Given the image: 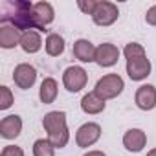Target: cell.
I'll use <instances>...</instances> for the list:
<instances>
[{
  "mask_svg": "<svg viewBox=\"0 0 156 156\" xmlns=\"http://www.w3.org/2000/svg\"><path fill=\"white\" fill-rule=\"evenodd\" d=\"M88 83V73L83 66H68L62 72V85L68 92H81Z\"/></svg>",
  "mask_w": 156,
  "mask_h": 156,
  "instance_id": "4",
  "label": "cell"
},
{
  "mask_svg": "<svg viewBox=\"0 0 156 156\" xmlns=\"http://www.w3.org/2000/svg\"><path fill=\"white\" fill-rule=\"evenodd\" d=\"M101 138V127L94 121H88V123H83L75 132V143L77 147L81 149H88L92 147L96 141H99Z\"/></svg>",
  "mask_w": 156,
  "mask_h": 156,
  "instance_id": "6",
  "label": "cell"
},
{
  "mask_svg": "<svg viewBox=\"0 0 156 156\" xmlns=\"http://www.w3.org/2000/svg\"><path fill=\"white\" fill-rule=\"evenodd\" d=\"M119 17V9L114 2H108V0H98V6L92 13V20L96 26L107 28L112 26Z\"/></svg>",
  "mask_w": 156,
  "mask_h": 156,
  "instance_id": "5",
  "label": "cell"
},
{
  "mask_svg": "<svg viewBox=\"0 0 156 156\" xmlns=\"http://www.w3.org/2000/svg\"><path fill=\"white\" fill-rule=\"evenodd\" d=\"M147 145V134L141 129H129L123 134V147L129 152H140Z\"/></svg>",
  "mask_w": 156,
  "mask_h": 156,
  "instance_id": "12",
  "label": "cell"
},
{
  "mask_svg": "<svg viewBox=\"0 0 156 156\" xmlns=\"http://www.w3.org/2000/svg\"><path fill=\"white\" fill-rule=\"evenodd\" d=\"M0 156H24V151L19 145H6L0 152Z\"/></svg>",
  "mask_w": 156,
  "mask_h": 156,
  "instance_id": "24",
  "label": "cell"
},
{
  "mask_svg": "<svg viewBox=\"0 0 156 156\" xmlns=\"http://www.w3.org/2000/svg\"><path fill=\"white\" fill-rule=\"evenodd\" d=\"M96 6H98V0H79V2H77V8H79L85 15H90V17H92Z\"/></svg>",
  "mask_w": 156,
  "mask_h": 156,
  "instance_id": "23",
  "label": "cell"
},
{
  "mask_svg": "<svg viewBox=\"0 0 156 156\" xmlns=\"http://www.w3.org/2000/svg\"><path fill=\"white\" fill-rule=\"evenodd\" d=\"M22 132V118L17 114L6 116L0 121V136L4 140H15Z\"/></svg>",
  "mask_w": 156,
  "mask_h": 156,
  "instance_id": "11",
  "label": "cell"
},
{
  "mask_svg": "<svg viewBox=\"0 0 156 156\" xmlns=\"http://www.w3.org/2000/svg\"><path fill=\"white\" fill-rule=\"evenodd\" d=\"M119 61V50L118 46L110 44V42H103L96 48V62L101 68H110Z\"/></svg>",
  "mask_w": 156,
  "mask_h": 156,
  "instance_id": "9",
  "label": "cell"
},
{
  "mask_svg": "<svg viewBox=\"0 0 156 156\" xmlns=\"http://www.w3.org/2000/svg\"><path fill=\"white\" fill-rule=\"evenodd\" d=\"M13 81H15V85H17L19 88H22V90L31 88V87L35 85V81H37V70H35V66H31V64H28V62L17 64L15 70H13Z\"/></svg>",
  "mask_w": 156,
  "mask_h": 156,
  "instance_id": "8",
  "label": "cell"
},
{
  "mask_svg": "<svg viewBox=\"0 0 156 156\" xmlns=\"http://www.w3.org/2000/svg\"><path fill=\"white\" fill-rule=\"evenodd\" d=\"M123 55L125 59H132V57H140V55H145V48L138 42H129L125 48H123Z\"/></svg>",
  "mask_w": 156,
  "mask_h": 156,
  "instance_id": "21",
  "label": "cell"
},
{
  "mask_svg": "<svg viewBox=\"0 0 156 156\" xmlns=\"http://www.w3.org/2000/svg\"><path fill=\"white\" fill-rule=\"evenodd\" d=\"M33 9H35L37 22L41 26V31H46V26H50L55 19L53 6L50 2H37V4H33Z\"/></svg>",
  "mask_w": 156,
  "mask_h": 156,
  "instance_id": "16",
  "label": "cell"
},
{
  "mask_svg": "<svg viewBox=\"0 0 156 156\" xmlns=\"http://www.w3.org/2000/svg\"><path fill=\"white\" fill-rule=\"evenodd\" d=\"M83 156H107L103 151H88L87 154H83Z\"/></svg>",
  "mask_w": 156,
  "mask_h": 156,
  "instance_id": "26",
  "label": "cell"
},
{
  "mask_svg": "<svg viewBox=\"0 0 156 156\" xmlns=\"http://www.w3.org/2000/svg\"><path fill=\"white\" fill-rule=\"evenodd\" d=\"M134 103L140 110H145V112L156 108V87L154 85H141L136 90Z\"/></svg>",
  "mask_w": 156,
  "mask_h": 156,
  "instance_id": "10",
  "label": "cell"
},
{
  "mask_svg": "<svg viewBox=\"0 0 156 156\" xmlns=\"http://www.w3.org/2000/svg\"><path fill=\"white\" fill-rule=\"evenodd\" d=\"M72 53L79 62H96V46L87 39H77L73 42Z\"/></svg>",
  "mask_w": 156,
  "mask_h": 156,
  "instance_id": "13",
  "label": "cell"
},
{
  "mask_svg": "<svg viewBox=\"0 0 156 156\" xmlns=\"http://www.w3.org/2000/svg\"><path fill=\"white\" fill-rule=\"evenodd\" d=\"M20 48H22L26 53H37V51L42 48V39H41V33H39V31H35V30L22 33V39H20Z\"/></svg>",
  "mask_w": 156,
  "mask_h": 156,
  "instance_id": "18",
  "label": "cell"
},
{
  "mask_svg": "<svg viewBox=\"0 0 156 156\" xmlns=\"http://www.w3.org/2000/svg\"><path fill=\"white\" fill-rule=\"evenodd\" d=\"M20 39H22V31L17 30L15 26H11V24L0 26V48L11 50L17 44H20Z\"/></svg>",
  "mask_w": 156,
  "mask_h": 156,
  "instance_id": "14",
  "label": "cell"
},
{
  "mask_svg": "<svg viewBox=\"0 0 156 156\" xmlns=\"http://www.w3.org/2000/svg\"><path fill=\"white\" fill-rule=\"evenodd\" d=\"M145 22H147L149 26H156V6H152V8L147 9V13H145Z\"/></svg>",
  "mask_w": 156,
  "mask_h": 156,
  "instance_id": "25",
  "label": "cell"
},
{
  "mask_svg": "<svg viewBox=\"0 0 156 156\" xmlns=\"http://www.w3.org/2000/svg\"><path fill=\"white\" fill-rule=\"evenodd\" d=\"M0 20H2V24L15 26L22 33L31 30L41 31L33 4L28 2V0H4L0 4Z\"/></svg>",
  "mask_w": 156,
  "mask_h": 156,
  "instance_id": "1",
  "label": "cell"
},
{
  "mask_svg": "<svg viewBox=\"0 0 156 156\" xmlns=\"http://www.w3.org/2000/svg\"><path fill=\"white\" fill-rule=\"evenodd\" d=\"M13 105V94L8 87H0V110H8Z\"/></svg>",
  "mask_w": 156,
  "mask_h": 156,
  "instance_id": "22",
  "label": "cell"
},
{
  "mask_svg": "<svg viewBox=\"0 0 156 156\" xmlns=\"http://www.w3.org/2000/svg\"><path fill=\"white\" fill-rule=\"evenodd\" d=\"M151 61L147 59V55H140V57H132L127 59V75L132 81H143L151 75Z\"/></svg>",
  "mask_w": 156,
  "mask_h": 156,
  "instance_id": "7",
  "label": "cell"
},
{
  "mask_svg": "<svg viewBox=\"0 0 156 156\" xmlns=\"http://www.w3.org/2000/svg\"><path fill=\"white\" fill-rule=\"evenodd\" d=\"M107 107V101L101 99L96 92H88L83 96L81 99V110L85 114H90V116H96V114H101Z\"/></svg>",
  "mask_w": 156,
  "mask_h": 156,
  "instance_id": "15",
  "label": "cell"
},
{
  "mask_svg": "<svg viewBox=\"0 0 156 156\" xmlns=\"http://www.w3.org/2000/svg\"><path fill=\"white\" fill-rule=\"evenodd\" d=\"M44 50L50 57H59L64 51V39L59 33H50L44 42Z\"/></svg>",
  "mask_w": 156,
  "mask_h": 156,
  "instance_id": "19",
  "label": "cell"
},
{
  "mask_svg": "<svg viewBox=\"0 0 156 156\" xmlns=\"http://www.w3.org/2000/svg\"><path fill=\"white\" fill-rule=\"evenodd\" d=\"M123 88H125V83H123V79L118 75V73H107V75H103L101 79L96 83V88H94V92L101 98V99H114V98H118L121 92H123Z\"/></svg>",
  "mask_w": 156,
  "mask_h": 156,
  "instance_id": "3",
  "label": "cell"
},
{
  "mask_svg": "<svg viewBox=\"0 0 156 156\" xmlns=\"http://www.w3.org/2000/svg\"><path fill=\"white\" fill-rule=\"evenodd\" d=\"M39 99H41L44 105H51V103L57 99V81L53 79V77H46V79L41 83Z\"/></svg>",
  "mask_w": 156,
  "mask_h": 156,
  "instance_id": "17",
  "label": "cell"
},
{
  "mask_svg": "<svg viewBox=\"0 0 156 156\" xmlns=\"http://www.w3.org/2000/svg\"><path fill=\"white\" fill-rule=\"evenodd\" d=\"M42 127L48 132V140L55 149H62L68 145L70 130L66 125V112L62 110H51L42 118Z\"/></svg>",
  "mask_w": 156,
  "mask_h": 156,
  "instance_id": "2",
  "label": "cell"
},
{
  "mask_svg": "<svg viewBox=\"0 0 156 156\" xmlns=\"http://www.w3.org/2000/svg\"><path fill=\"white\" fill-rule=\"evenodd\" d=\"M147 156H156V149H151V151L147 152Z\"/></svg>",
  "mask_w": 156,
  "mask_h": 156,
  "instance_id": "27",
  "label": "cell"
},
{
  "mask_svg": "<svg viewBox=\"0 0 156 156\" xmlns=\"http://www.w3.org/2000/svg\"><path fill=\"white\" fill-rule=\"evenodd\" d=\"M33 156H55V147L48 138H41L33 143Z\"/></svg>",
  "mask_w": 156,
  "mask_h": 156,
  "instance_id": "20",
  "label": "cell"
}]
</instances>
